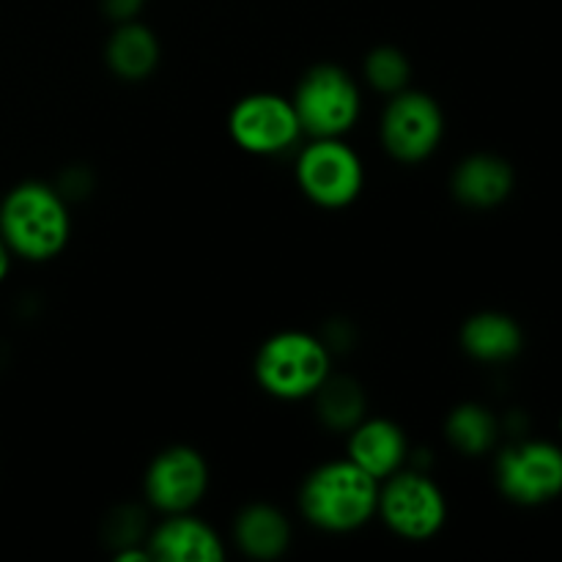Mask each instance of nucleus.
<instances>
[{
    "label": "nucleus",
    "mask_w": 562,
    "mask_h": 562,
    "mask_svg": "<svg viewBox=\"0 0 562 562\" xmlns=\"http://www.w3.org/2000/svg\"><path fill=\"white\" fill-rule=\"evenodd\" d=\"M108 64L121 80H146L159 64V42L151 27L135 20L121 22L108 42Z\"/></svg>",
    "instance_id": "obj_15"
},
{
    "label": "nucleus",
    "mask_w": 562,
    "mask_h": 562,
    "mask_svg": "<svg viewBox=\"0 0 562 562\" xmlns=\"http://www.w3.org/2000/svg\"><path fill=\"white\" fill-rule=\"evenodd\" d=\"M366 77L376 91L395 97L409 86L412 64L398 47H379L368 55Z\"/></svg>",
    "instance_id": "obj_19"
},
{
    "label": "nucleus",
    "mask_w": 562,
    "mask_h": 562,
    "mask_svg": "<svg viewBox=\"0 0 562 562\" xmlns=\"http://www.w3.org/2000/svg\"><path fill=\"white\" fill-rule=\"evenodd\" d=\"M0 236L22 261L44 263L60 256L71 236L64 195L44 181H22L0 198Z\"/></svg>",
    "instance_id": "obj_1"
},
{
    "label": "nucleus",
    "mask_w": 562,
    "mask_h": 562,
    "mask_svg": "<svg viewBox=\"0 0 562 562\" xmlns=\"http://www.w3.org/2000/svg\"><path fill=\"white\" fill-rule=\"evenodd\" d=\"M510 190H514V170L505 159L492 154H475L464 159L453 176L456 198L470 209L499 206Z\"/></svg>",
    "instance_id": "obj_13"
},
{
    "label": "nucleus",
    "mask_w": 562,
    "mask_h": 562,
    "mask_svg": "<svg viewBox=\"0 0 562 562\" xmlns=\"http://www.w3.org/2000/svg\"><path fill=\"white\" fill-rule=\"evenodd\" d=\"M300 190L322 209H346L360 198L366 168L340 137H313L296 159Z\"/></svg>",
    "instance_id": "obj_5"
},
{
    "label": "nucleus",
    "mask_w": 562,
    "mask_h": 562,
    "mask_svg": "<svg viewBox=\"0 0 562 562\" xmlns=\"http://www.w3.org/2000/svg\"><path fill=\"white\" fill-rule=\"evenodd\" d=\"M448 439L464 456H483L497 442V420L477 404H461L448 417Z\"/></svg>",
    "instance_id": "obj_17"
},
{
    "label": "nucleus",
    "mask_w": 562,
    "mask_h": 562,
    "mask_svg": "<svg viewBox=\"0 0 562 562\" xmlns=\"http://www.w3.org/2000/svg\"><path fill=\"white\" fill-rule=\"evenodd\" d=\"M143 0H104V9L115 16V20L126 22L140 11Z\"/></svg>",
    "instance_id": "obj_20"
},
{
    "label": "nucleus",
    "mask_w": 562,
    "mask_h": 562,
    "mask_svg": "<svg viewBox=\"0 0 562 562\" xmlns=\"http://www.w3.org/2000/svg\"><path fill=\"white\" fill-rule=\"evenodd\" d=\"M497 481L514 503H547L562 492V453L549 442L516 445L499 456Z\"/></svg>",
    "instance_id": "obj_10"
},
{
    "label": "nucleus",
    "mask_w": 562,
    "mask_h": 562,
    "mask_svg": "<svg viewBox=\"0 0 562 562\" xmlns=\"http://www.w3.org/2000/svg\"><path fill=\"white\" fill-rule=\"evenodd\" d=\"M379 481L349 459L327 461L307 475L300 508L324 532H355L376 516Z\"/></svg>",
    "instance_id": "obj_2"
},
{
    "label": "nucleus",
    "mask_w": 562,
    "mask_h": 562,
    "mask_svg": "<svg viewBox=\"0 0 562 562\" xmlns=\"http://www.w3.org/2000/svg\"><path fill=\"white\" fill-rule=\"evenodd\" d=\"M11 261H14V252L9 250V245H5L3 236H0V283H3L5 278H9Z\"/></svg>",
    "instance_id": "obj_21"
},
{
    "label": "nucleus",
    "mask_w": 562,
    "mask_h": 562,
    "mask_svg": "<svg viewBox=\"0 0 562 562\" xmlns=\"http://www.w3.org/2000/svg\"><path fill=\"white\" fill-rule=\"evenodd\" d=\"M294 110L311 137H344L360 119V88L340 66H313L300 80Z\"/></svg>",
    "instance_id": "obj_4"
},
{
    "label": "nucleus",
    "mask_w": 562,
    "mask_h": 562,
    "mask_svg": "<svg viewBox=\"0 0 562 562\" xmlns=\"http://www.w3.org/2000/svg\"><path fill=\"white\" fill-rule=\"evenodd\" d=\"M236 547L252 560L283 558L291 543V525L272 505H247L234 525Z\"/></svg>",
    "instance_id": "obj_14"
},
{
    "label": "nucleus",
    "mask_w": 562,
    "mask_h": 562,
    "mask_svg": "<svg viewBox=\"0 0 562 562\" xmlns=\"http://www.w3.org/2000/svg\"><path fill=\"white\" fill-rule=\"evenodd\" d=\"M461 346L472 360L505 362L519 355L521 329L503 313H477L461 329Z\"/></svg>",
    "instance_id": "obj_16"
},
{
    "label": "nucleus",
    "mask_w": 562,
    "mask_h": 562,
    "mask_svg": "<svg viewBox=\"0 0 562 562\" xmlns=\"http://www.w3.org/2000/svg\"><path fill=\"white\" fill-rule=\"evenodd\" d=\"M376 514L404 541H428L448 519V503L437 483L417 470H398L379 483Z\"/></svg>",
    "instance_id": "obj_6"
},
{
    "label": "nucleus",
    "mask_w": 562,
    "mask_h": 562,
    "mask_svg": "<svg viewBox=\"0 0 562 562\" xmlns=\"http://www.w3.org/2000/svg\"><path fill=\"white\" fill-rule=\"evenodd\" d=\"M382 146L398 162H423L439 148L445 135V115L437 99L404 88L382 115Z\"/></svg>",
    "instance_id": "obj_8"
},
{
    "label": "nucleus",
    "mask_w": 562,
    "mask_h": 562,
    "mask_svg": "<svg viewBox=\"0 0 562 562\" xmlns=\"http://www.w3.org/2000/svg\"><path fill=\"white\" fill-rule=\"evenodd\" d=\"M143 488L159 514H190L209 488V467L198 450L176 445L148 464Z\"/></svg>",
    "instance_id": "obj_9"
},
{
    "label": "nucleus",
    "mask_w": 562,
    "mask_h": 562,
    "mask_svg": "<svg viewBox=\"0 0 562 562\" xmlns=\"http://www.w3.org/2000/svg\"><path fill=\"white\" fill-rule=\"evenodd\" d=\"M256 379L272 398L302 401L329 379V349L316 335L285 329L258 349Z\"/></svg>",
    "instance_id": "obj_3"
},
{
    "label": "nucleus",
    "mask_w": 562,
    "mask_h": 562,
    "mask_svg": "<svg viewBox=\"0 0 562 562\" xmlns=\"http://www.w3.org/2000/svg\"><path fill=\"white\" fill-rule=\"evenodd\" d=\"M318 415L335 431H351L366 415V393L351 379H333L318 387Z\"/></svg>",
    "instance_id": "obj_18"
},
{
    "label": "nucleus",
    "mask_w": 562,
    "mask_h": 562,
    "mask_svg": "<svg viewBox=\"0 0 562 562\" xmlns=\"http://www.w3.org/2000/svg\"><path fill=\"white\" fill-rule=\"evenodd\" d=\"M228 132L236 146L256 157H278L291 151L305 135L294 102L280 93H250L239 99L228 115Z\"/></svg>",
    "instance_id": "obj_7"
},
{
    "label": "nucleus",
    "mask_w": 562,
    "mask_h": 562,
    "mask_svg": "<svg viewBox=\"0 0 562 562\" xmlns=\"http://www.w3.org/2000/svg\"><path fill=\"white\" fill-rule=\"evenodd\" d=\"M148 552L157 562H223L225 547L214 527L192 514H173L154 527Z\"/></svg>",
    "instance_id": "obj_11"
},
{
    "label": "nucleus",
    "mask_w": 562,
    "mask_h": 562,
    "mask_svg": "<svg viewBox=\"0 0 562 562\" xmlns=\"http://www.w3.org/2000/svg\"><path fill=\"white\" fill-rule=\"evenodd\" d=\"M406 456H409V442L404 428L395 426L393 420L373 417V420H360L349 431V461H355L379 483L404 470Z\"/></svg>",
    "instance_id": "obj_12"
}]
</instances>
